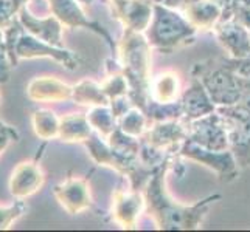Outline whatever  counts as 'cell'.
I'll return each instance as SVG.
<instances>
[{"instance_id": "6da1fadb", "label": "cell", "mask_w": 250, "mask_h": 232, "mask_svg": "<svg viewBox=\"0 0 250 232\" xmlns=\"http://www.w3.org/2000/svg\"><path fill=\"white\" fill-rule=\"evenodd\" d=\"M174 155L171 153L168 160L154 172L152 177L143 187L145 209L152 217L154 223L162 231H193L199 229L208 214L210 206L219 201L222 196L214 194L197 201L193 206H184L174 201L168 195L165 187L167 170L169 169Z\"/></svg>"}, {"instance_id": "7a4b0ae2", "label": "cell", "mask_w": 250, "mask_h": 232, "mask_svg": "<svg viewBox=\"0 0 250 232\" xmlns=\"http://www.w3.org/2000/svg\"><path fill=\"white\" fill-rule=\"evenodd\" d=\"M122 73L129 84V98L142 111L152 101L151 98V45L145 33L126 30L117 44Z\"/></svg>"}, {"instance_id": "3957f363", "label": "cell", "mask_w": 250, "mask_h": 232, "mask_svg": "<svg viewBox=\"0 0 250 232\" xmlns=\"http://www.w3.org/2000/svg\"><path fill=\"white\" fill-rule=\"evenodd\" d=\"M191 74L204 84L216 107L236 104L250 107V84L241 79L224 57L197 62L193 67Z\"/></svg>"}, {"instance_id": "277c9868", "label": "cell", "mask_w": 250, "mask_h": 232, "mask_svg": "<svg viewBox=\"0 0 250 232\" xmlns=\"http://www.w3.org/2000/svg\"><path fill=\"white\" fill-rule=\"evenodd\" d=\"M197 28L182 14V11L154 3L152 19L145 36L151 48L162 53H172L174 50L193 44Z\"/></svg>"}, {"instance_id": "5b68a950", "label": "cell", "mask_w": 250, "mask_h": 232, "mask_svg": "<svg viewBox=\"0 0 250 232\" xmlns=\"http://www.w3.org/2000/svg\"><path fill=\"white\" fill-rule=\"evenodd\" d=\"M5 40L8 47L11 64L16 68L19 59H38L48 57L55 62L61 64L67 70H76L81 65V57L67 48H59L50 45L47 42L38 39L36 36L27 33L19 19V16L10 23V27L3 30Z\"/></svg>"}, {"instance_id": "8992f818", "label": "cell", "mask_w": 250, "mask_h": 232, "mask_svg": "<svg viewBox=\"0 0 250 232\" xmlns=\"http://www.w3.org/2000/svg\"><path fill=\"white\" fill-rule=\"evenodd\" d=\"M227 130L229 149L233 153L239 169L250 166V107L243 104L218 107Z\"/></svg>"}, {"instance_id": "52a82bcc", "label": "cell", "mask_w": 250, "mask_h": 232, "mask_svg": "<svg viewBox=\"0 0 250 232\" xmlns=\"http://www.w3.org/2000/svg\"><path fill=\"white\" fill-rule=\"evenodd\" d=\"M179 155L184 158L201 162V164H204L205 167L216 172V175L219 177L221 181L229 183L238 177L239 166H238V162L230 149H227V150L207 149L199 144H196L189 138H187L182 143V145H180Z\"/></svg>"}, {"instance_id": "ba28073f", "label": "cell", "mask_w": 250, "mask_h": 232, "mask_svg": "<svg viewBox=\"0 0 250 232\" xmlns=\"http://www.w3.org/2000/svg\"><path fill=\"white\" fill-rule=\"evenodd\" d=\"M50 14H53L56 19L67 28H87L97 33L106 40V44L112 50V53H117V42L110 36V33L103 27L100 22L90 20L85 16L81 8L80 0H45Z\"/></svg>"}, {"instance_id": "9c48e42d", "label": "cell", "mask_w": 250, "mask_h": 232, "mask_svg": "<svg viewBox=\"0 0 250 232\" xmlns=\"http://www.w3.org/2000/svg\"><path fill=\"white\" fill-rule=\"evenodd\" d=\"M187 132H188L187 138L202 145V147L213 149V150L229 149L227 130L226 125H224L222 116L218 113V110L199 119L187 123Z\"/></svg>"}, {"instance_id": "30bf717a", "label": "cell", "mask_w": 250, "mask_h": 232, "mask_svg": "<svg viewBox=\"0 0 250 232\" xmlns=\"http://www.w3.org/2000/svg\"><path fill=\"white\" fill-rule=\"evenodd\" d=\"M53 194L62 209L70 215H78L93 206L87 178L67 177L62 183L55 186Z\"/></svg>"}, {"instance_id": "8fae6325", "label": "cell", "mask_w": 250, "mask_h": 232, "mask_svg": "<svg viewBox=\"0 0 250 232\" xmlns=\"http://www.w3.org/2000/svg\"><path fill=\"white\" fill-rule=\"evenodd\" d=\"M187 123L182 118L169 119V121L152 123L140 138L167 153H179L182 143L187 140Z\"/></svg>"}, {"instance_id": "7c38bea8", "label": "cell", "mask_w": 250, "mask_h": 232, "mask_svg": "<svg viewBox=\"0 0 250 232\" xmlns=\"http://www.w3.org/2000/svg\"><path fill=\"white\" fill-rule=\"evenodd\" d=\"M221 47L229 53V57L241 59L250 56V30L235 19H221L213 27Z\"/></svg>"}, {"instance_id": "4fadbf2b", "label": "cell", "mask_w": 250, "mask_h": 232, "mask_svg": "<svg viewBox=\"0 0 250 232\" xmlns=\"http://www.w3.org/2000/svg\"><path fill=\"white\" fill-rule=\"evenodd\" d=\"M112 5L114 17L125 25L126 30L145 33L149 27L154 11L152 0H122Z\"/></svg>"}, {"instance_id": "5bb4252c", "label": "cell", "mask_w": 250, "mask_h": 232, "mask_svg": "<svg viewBox=\"0 0 250 232\" xmlns=\"http://www.w3.org/2000/svg\"><path fill=\"white\" fill-rule=\"evenodd\" d=\"M145 209V196L140 191H123L117 189L112 195V217L125 229H132L137 226V221L142 211Z\"/></svg>"}, {"instance_id": "9a60e30c", "label": "cell", "mask_w": 250, "mask_h": 232, "mask_svg": "<svg viewBox=\"0 0 250 232\" xmlns=\"http://www.w3.org/2000/svg\"><path fill=\"white\" fill-rule=\"evenodd\" d=\"M45 181V174L39 162L22 161L19 162L10 178V192L14 198L23 200L36 194Z\"/></svg>"}, {"instance_id": "2e32d148", "label": "cell", "mask_w": 250, "mask_h": 232, "mask_svg": "<svg viewBox=\"0 0 250 232\" xmlns=\"http://www.w3.org/2000/svg\"><path fill=\"white\" fill-rule=\"evenodd\" d=\"M19 19L23 25V28L27 33L36 36L38 39L47 42L50 45H55L59 48H64V42H62V30L64 25L59 22L56 17L51 14L48 17H36L30 8L25 5L22 10L19 11Z\"/></svg>"}, {"instance_id": "e0dca14e", "label": "cell", "mask_w": 250, "mask_h": 232, "mask_svg": "<svg viewBox=\"0 0 250 232\" xmlns=\"http://www.w3.org/2000/svg\"><path fill=\"white\" fill-rule=\"evenodd\" d=\"M180 106H182V119L185 123L210 115L218 108L211 101L208 91L205 90L204 84L194 76L189 87L180 94Z\"/></svg>"}, {"instance_id": "ac0fdd59", "label": "cell", "mask_w": 250, "mask_h": 232, "mask_svg": "<svg viewBox=\"0 0 250 232\" xmlns=\"http://www.w3.org/2000/svg\"><path fill=\"white\" fill-rule=\"evenodd\" d=\"M27 96L36 102H61L73 96V85L55 76H38L27 85Z\"/></svg>"}, {"instance_id": "d6986e66", "label": "cell", "mask_w": 250, "mask_h": 232, "mask_svg": "<svg viewBox=\"0 0 250 232\" xmlns=\"http://www.w3.org/2000/svg\"><path fill=\"white\" fill-rule=\"evenodd\" d=\"M180 11L197 30H213L222 17V8L211 0H194Z\"/></svg>"}, {"instance_id": "ffe728a7", "label": "cell", "mask_w": 250, "mask_h": 232, "mask_svg": "<svg viewBox=\"0 0 250 232\" xmlns=\"http://www.w3.org/2000/svg\"><path fill=\"white\" fill-rule=\"evenodd\" d=\"M93 133V127L90 125L87 115L70 113L59 119V132L58 138L64 143H84Z\"/></svg>"}, {"instance_id": "44dd1931", "label": "cell", "mask_w": 250, "mask_h": 232, "mask_svg": "<svg viewBox=\"0 0 250 232\" xmlns=\"http://www.w3.org/2000/svg\"><path fill=\"white\" fill-rule=\"evenodd\" d=\"M180 79L174 71L160 73L151 81V98L157 102H176L180 99Z\"/></svg>"}, {"instance_id": "7402d4cb", "label": "cell", "mask_w": 250, "mask_h": 232, "mask_svg": "<svg viewBox=\"0 0 250 232\" xmlns=\"http://www.w3.org/2000/svg\"><path fill=\"white\" fill-rule=\"evenodd\" d=\"M72 101H75L76 104H80V106H90V107L110 104V101L106 96L101 84H97L90 79H84L76 85H73Z\"/></svg>"}, {"instance_id": "603a6c76", "label": "cell", "mask_w": 250, "mask_h": 232, "mask_svg": "<svg viewBox=\"0 0 250 232\" xmlns=\"http://www.w3.org/2000/svg\"><path fill=\"white\" fill-rule=\"evenodd\" d=\"M59 119L55 111H51L48 108H41L33 111L31 123L36 136H39L41 140H53L58 138L59 132Z\"/></svg>"}, {"instance_id": "cb8c5ba5", "label": "cell", "mask_w": 250, "mask_h": 232, "mask_svg": "<svg viewBox=\"0 0 250 232\" xmlns=\"http://www.w3.org/2000/svg\"><path fill=\"white\" fill-rule=\"evenodd\" d=\"M87 119L93 127V130L98 132L104 140L118 127V119L115 118L110 106L92 107L87 113Z\"/></svg>"}, {"instance_id": "d4e9b609", "label": "cell", "mask_w": 250, "mask_h": 232, "mask_svg": "<svg viewBox=\"0 0 250 232\" xmlns=\"http://www.w3.org/2000/svg\"><path fill=\"white\" fill-rule=\"evenodd\" d=\"M107 143L114 150H117L120 155L127 158H137L139 157V150H140V140H137V136L127 135L126 132H123L120 125L115 128L107 136Z\"/></svg>"}, {"instance_id": "484cf974", "label": "cell", "mask_w": 250, "mask_h": 232, "mask_svg": "<svg viewBox=\"0 0 250 232\" xmlns=\"http://www.w3.org/2000/svg\"><path fill=\"white\" fill-rule=\"evenodd\" d=\"M148 124H149L148 118H146L143 111L137 107L129 110L118 121V125L123 132H126L127 135L137 136V138H140V136L148 130Z\"/></svg>"}, {"instance_id": "4316f807", "label": "cell", "mask_w": 250, "mask_h": 232, "mask_svg": "<svg viewBox=\"0 0 250 232\" xmlns=\"http://www.w3.org/2000/svg\"><path fill=\"white\" fill-rule=\"evenodd\" d=\"M101 87H103V90H104L109 101L129 94V84H127L126 76L122 71L110 74L107 79L101 84Z\"/></svg>"}, {"instance_id": "83f0119b", "label": "cell", "mask_w": 250, "mask_h": 232, "mask_svg": "<svg viewBox=\"0 0 250 232\" xmlns=\"http://www.w3.org/2000/svg\"><path fill=\"white\" fill-rule=\"evenodd\" d=\"M28 212V206L23 200H17L14 204L6 206V208H0V231L10 229L11 225L23 217Z\"/></svg>"}, {"instance_id": "f1b7e54d", "label": "cell", "mask_w": 250, "mask_h": 232, "mask_svg": "<svg viewBox=\"0 0 250 232\" xmlns=\"http://www.w3.org/2000/svg\"><path fill=\"white\" fill-rule=\"evenodd\" d=\"M31 0H0V28L5 30Z\"/></svg>"}, {"instance_id": "f546056e", "label": "cell", "mask_w": 250, "mask_h": 232, "mask_svg": "<svg viewBox=\"0 0 250 232\" xmlns=\"http://www.w3.org/2000/svg\"><path fill=\"white\" fill-rule=\"evenodd\" d=\"M222 19H235L250 30V0H235Z\"/></svg>"}, {"instance_id": "4dcf8cb0", "label": "cell", "mask_w": 250, "mask_h": 232, "mask_svg": "<svg viewBox=\"0 0 250 232\" xmlns=\"http://www.w3.org/2000/svg\"><path fill=\"white\" fill-rule=\"evenodd\" d=\"M13 64L10 54H8V47H6V40H5V33L0 28V84H5L10 81L11 70H13Z\"/></svg>"}, {"instance_id": "1f68e13d", "label": "cell", "mask_w": 250, "mask_h": 232, "mask_svg": "<svg viewBox=\"0 0 250 232\" xmlns=\"http://www.w3.org/2000/svg\"><path fill=\"white\" fill-rule=\"evenodd\" d=\"M229 67L233 70L241 79H244L247 84H250V56L235 59V57H224Z\"/></svg>"}, {"instance_id": "d6a6232c", "label": "cell", "mask_w": 250, "mask_h": 232, "mask_svg": "<svg viewBox=\"0 0 250 232\" xmlns=\"http://www.w3.org/2000/svg\"><path fill=\"white\" fill-rule=\"evenodd\" d=\"M19 138H21L19 132H17L13 125L6 124V123L2 121V119H0V155L6 150V147L11 143L19 141Z\"/></svg>"}, {"instance_id": "836d02e7", "label": "cell", "mask_w": 250, "mask_h": 232, "mask_svg": "<svg viewBox=\"0 0 250 232\" xmlns=\"http://www.w3.org/2000/svg\"><path fill=\"white\" fill-rule=\"evenodd\" d=\"M154 3H162L165 6H169V8H174V10H182V8L189 3V2H194V0H152Z\"/></svg>"}, {"instance_id": "e575fe53", "label": "cell", "mask_w": 250, "mask_h": 232, "mask_svg": "<svg viewBox=\"0 0 250 232\" xmlns=\"http://www.w3.org/2000/svg\"><path fill=\"white\" fill-rule=\"evenodd\" d=\"M211 2H214V3H218L221 8H222V17L227 14V11L230 10V6H231V3L235 2V0H211ZM221 17V19H222Z\"/></svg>"}, {"instance_id": "d590c367", "label": "cell", "mask_w": 250, "mask_h": 232, "mask_svg": "<svg viewBox=\"0 0 250 232\" xmlns=\"http://www.w3.org/2000/svg\"><path fill=\"white\" fill-rule=\"evenodd\" d=\"M80 2H81L83 5H87V6H89V5L93 3V0H80Z\"/></svg>"}, {"instance_id": "8d00e7d4", "label": "cell", "mask_w": 250, "mask_h": 232, "mask_svg": "<svg viewBox=\"0 0 250 232\" xmlns=\"http://www.w3.org/2000/svg\"><path fill=\"white\" fill-rule=\"evenodd\" d=\"M117 2H122V0H112V3H117Z\"/></svg>"}, {"instance_id": "74e56055", "label": "cell", "mask_w": 250, "mask_h": 232, "mask_svg": "<svg viewBox=\"0 0 250 232\" xmlns=\"http://www.w3.org/2000/svg\"><path fill=\"white\" fill-rule=\"evenodd\" d=\"M0 101H2V98H0Z\"/></svg>"}]
</instances>
